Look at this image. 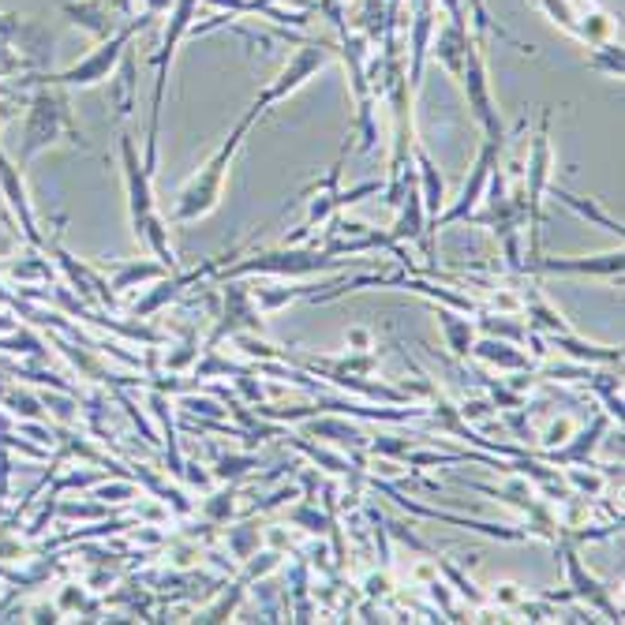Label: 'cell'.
<instances>
[{
    "instance_id": "6da1fadb",
    "label": "cell",
    "mask_w": 625,
    "mask_h": 625,
    "mask_svg": "<svg viewBox=\"0 0 625 625\" xmlns=\"http://www.w3.org/2000/svg\"><path fill=\"white\" fill-rule=\"evenodd\" d=\"M259 109L255 105H247V113L236 121L233 127V135L225 139L217 151L206 157L203 168L187 181L181 192H176L173 198V214H168V222L173 225H192L198 222V217H211L217 206H222V198H225V184H229V168L236 162V154H240V146H244V135L252 132V124L259 121Z\"/></svg>"
},
{
    "instance_id": "7a4b0ae2",
    "label": "cell",
    "mask_w": 625,
    "mask_h": 625,
    "mask_svg": "<svg viewBox=\"0 0 625 625\" xmlns=\"http://www.w3.org/2000/svg\"><path fill=\"white\" fill-rule=\"evenodd\" d=\"M121 157H124V187H127V214H132V233L135 240L154 255L157 263H165L168 270H181L176 263V247L168 240V222L157 214V198H154V176L146 173L139 162L135 139L121 135Z\"/></svg>"
},
{
    "instance_id": "3957f363",
    "label": "cell",
    "mask_w": 625,
    "mask_h": 625,
    "mask_svg": "<svg viewBox=\"0 0 625 625\" xmlns=\"http://www.w3.org/2000/svg\"><path fill=\"white\" fill-rule=\"evenodd\" d=\"M57 143H72L91 151L86 135L72 121V102H68L64 86L38 83L31 98H27V121H23V135H19V168L31 165L38 154Z\"/></svg>"
},
{
    "instance_id": "277c9868",
    "label": "cell",
    "mask_w": 625,
    "mask_h": 625,
    "mask_svg": "<svg viewBox=\"0 0 625 625\" xmlns=\"http://www.w3.org/2000/svg\"><path fill=\"white\" fill-rule=\"evenodd\" d=\"M157 19L151 12H139L135 19H127V23L116 31L113 38H105V42H98V49H91V53L83 57V61H75L72 68H64V72H53V75H42V79H19L16 91H23V86H38V83H49V86H64V91H72V86H98L105 83L109 75H113L116 61L124 57V49L132 45V38L139 31H146V27H154Z\"/></svg>"
},
{
    "instance_id": "5b68a950",
    "label": "cell",
    "mask_w": 625,
    "mask_h": 625,
    "mask_svg": "<svg viewBox=\"0 0 625 625\" xmlns=\"http://www.w3.org/2000/svg\"><path fill=\"white\" fill-rule=\"evenodd\" d=\"M458 86L472 109V121L483 127V139H505L499 105H494V94H491V72H488V49H483V38L472 34V45H469V57H464V68L458 75Z\"/></svg>"
},
{
    "instance_id": "8992f818",
    "label": "cell",
    "mask_w": 625,
    "mask_h": 625,
    "mask_svg": "<svg viewBox=\"0 0 625 625\" xmlns=\"http://www.w3.org/2000/svg\"><path fill=\"white\" fill-rule=\"evenodd\" d=\"M334 57H337V42H304L300 38V49L293 53V61L277 72V79H270V83L263 86V94L255 98L252 105L259 109V113H266L270 105L293 98L296 91H304V86L311 83V75H319Z\"/></svg>"
},
{
    "instance_id": "52a82bcc",
    "label": "cell",
    "mask_w": 625,
    "mask_h": 625,
    "mask_svg": "<svg viewBox=\"0 0 625 625\" xmlns=\"http://www.w3.org/2000/svg\"><path fill=\"white\" fill-rule=\"evenodd\" d=\"M554 551H559L562 559V570H565V581H570V600H581L588 603V611H600L607 622H622V607L611 600V588L607 584H600L592 577L588 570L581 565V554H577V543L570 540V535H559V543H554Z\"/></svg>"
},
{
    "instance_id": "ba28073f",
    "label": "cell",
    "mask_w": 625,
    "mask_h": 625,
    "mask_svg": "<svg viewBox=\"0 0 625 625\" xmlns=\"http://www.w3.org/2000/svg\"><path fill=\"white\" fill-rule=\"evenodd\" d=\"M367 483H371L375 491L390 494V499H393L397 505H401V510L416 513V518L442 521V524H453V529H472V532H483V535H491V540H502V543H524V540H529V532H524V529H510V524H491V521L458 518V513H445V510H434V505H420V502H412L409 494H401L390 480H382V475H367Z\"/></svg>"
},
{
    "instance_id": "9c48e42d",
    "label": "cell",
    "mask_w": 625,
    "mask_h": 625,
    "mask_svg": "<svg viewBox=\"0 0 625 625\" xmlns=\"http://www.w3.org/2000/svg\"><path fill=\"white\" fill-rule=\"evenodd\" d=\"M45 252L57 259L53 266L68 277V285L75 289L79 300H83L86 307H109V311H113V307H116V293L109 289L105 270H98V266L75 259L72 252H64L61 240H45Z\"/></svg>"
},
{
    "instance_id": "30bf717a",
    "label": "cell",
    "mask_w": 625,
    "mask_h": 625,
    "mask_svg": "<svg viewBox=\"0 0 625 625\" xmlns=\"http://www.w3.org/2000/svg\"><path fill=\"white\" fill-rule=\"evenodd\" d=\"M439 31V4L434 0H409V83L412 91L423 86V72H428V53Z\"/></svg>"
},
{
    "instance_id": "8fae6325",
    "label": "cell",
    "mask_w": 625,
    "mask_h": 625,
    "mask_svg": "<svg viewBox=\"0 0 625 625\" xmlns=\"http://www.w3.org/2000/svg\"><path fill=\"white\" fill-rule=\"evenodd\" d=\"M0 195L8 198L12 214L19 217V229H23V240L31 244V247H38V252H45V236L38 233V217H34L31 195H27L23 168H19L4 151H0Z\"/></svg>"
},
{
    "instance_id": "7c38bea8",
    "label": "cell",
    "mask_w": 625,
    "mask_h": 625,
    "mask_svg": "<svg viewBox=\"0 0 625 625\" xmlns=\"http://www.w3.org/2000/svg\"><path fill=\"white\" fill-rule=\"evenodd\" d=\"M300 434L304 439L337 445V450H349V453H360V450H367V442H371L360 423H352L349 416H341V412L307 416V420H300Z\"/></svg>"
},
{
    "instance_id": "4fadbf2b",
    "label": "cell",
    "mask_w": 625,
    "mask_h": 625,
    "mask_svg": "<svg viewBox=\"0 0 625 625\" xmlns=\"http://www.w3.org/2000/svg\"><path fill=\"white\" fill-rule=\"evenodd\" d=\"M622 266H625V255L622 247H614V252H603V255H584V259H543V255H535V259H524L521 274H577V277H622Z\"/></svg>"
},
{
    "instance_id": "5bb4252c",
    "label": "cell",
    "mask_w": 625,
    "mask_h": 625,
    "mask_svg": "<svg viewBox=\"0 0 625 625\" xmlns=\"http://www.w3.org/2000/svg\"><path fill=\"white\" fill-rule=\"evenodd\" d=\"M543 341H547V349H562L570 360L577 363H588V367H622V349H614V345H592L584 341L577 330L570 334H543Z\"/></svg>"
},
{
    "instance_id": "9a60e30c",
    "label": "cell",
    "mask_w": 625,
    "mask_h": 625,
    "mask_svg": "<svg viewBox=\"0 0 625 625\" xmlns=\"http://www.w3.org/2000/svg\"><path fill=\"white\" fill-rule=\"evenodd\" d=\"M472 360L483 367H494V371L510 375V371H532L535 360L524 349H518L513 341H502V337H475L472 345Z\"/></svg>"
},
{
    "instance_id": "2e32d148",
    "label": "cell",
    "mask_w": 625,
    "mask_h": 625,
    "mask_svg": "<svg viewBox=\"0 0 625 625\" xmlns=\"http://www.w3.org/2000/svg\"><path fill=\"white\" fill-rule=\"evenodd\" d=\"M64 16H72V23L83 27L86 34H94L98 42L113 38L124 27L105 0H64Z\"/></svg>"
},
{
    "instance_id": "e0dca14e",
    "label": "cell",
    "mask_w": 625,
    "mask_h": 625,
    "mask_svg": "<svg viewBox=\"0 0 625 625\" xmlns=\"http://www.w3.org/2000/svg\"><path fill=\"white\" fill-rule=\"evenodd\" d=\"M165 274H173L168 270L165 263H157V259H132V263H113L105 270L109 277V289L116 293V300H121L124 293H132V289H143V285H154V281H162Z\"/></svg>"
},
{
    "instance_id": "ac0fdd59",
    "label": "cell",
    "mask_w": 625,
    "mask_h": 625,
    "mask_svg": "<svg viewBox=\"0 0 625 625\" xmlns=\"http://www.w3.org/2000/svg\"><path fill=\"white\" fill-rule=\"evenodd\" d=\"M434 319H439V330L445 337V349L458 363H469V352L475 345V319H469L464 311H453V307H434Z\"/></svg>"
},
{
    "instance_id": "d6986e66",
    "label": "cell",
    "mask_w": 625,
    "mask_h": 625,
    "mask_svg": "<svg viewBox=\"0 0 625 625\" xmlns=\"http://www.w3.org/2000/svg\"><path fill=\"white\" fill-rule=\"evenodd\" d=\"M139 64L135 49H124V57L116 61L113 75H109V102L116 109V121H127L135 113V91H139Z\"/></svg>"
},
{
    "instance_id": "ffe728a7",
    "label": "cell",
    "mask_w": 625,
    "mask_h": 625,
    "mask_svg": "<svg viewBox=\"0 0 625 625\" xmlns=\"http://www.w3.org/2000/svg\"><path fill=\"white\" fill-rule=\"evenodd\" d=\"M412 165H416V184H420V198H423V211H428V225H431L445 206V181L423 146H416Z\"/></svg>"
},
{
    "instance_id": "44dd1931",
    "label": "cell",
    "mask_w": 625,
    "mask_h": 625,
    "mask_svg": "<svg viewBox=\"0 0 625 625\" xmlns=\"http://www.w3.org/2000/svg\"><path fill=\"white\" fill-rule=\"evenodd\" d=\"M263 532L266 529H263L259 521H255V513H252V518H244L240 524H222V529H217V535L225 540V547H229V554H233L236 562H247L255 551L263 547V543H266Z\"/></svg>"
},
{
    "instance_id": "7402d4cb",
    "label": "cell",
    "mask_w": 625,
    "mask_h": 625,
    "mask_svg": "<svg viewBox=\"0 0 625 625\" xmlns=\"http://www.w3.org/2000/svg\"><path fill=\"white\" fill-rule=\"evenodd\" d=\"M547 192H551L554 198H559L562 206H570V211L577 214V217H584V222L600 225V229H607L611 236H618V240H622V222H618V217H611L607 211H603V206L595 203V198H581V195L565 192V187H559V184H554V181H551V187H547Z\"/></svg>"
},
{
    "instance_id": "603a6c76",
    "label": "cell",
    "mask_w": 625,
    "mask_h": 625,
    "mask_svg": "<svg viewBox=\"0 0 625 625\" xmlns=\"http://www.w3.org/2000/svg\"><path fill=\"white\" fill-rule=\"evenodd\" d=\"M211 469H214L217 483H247V475H255L263 469V458H259V453H252V450H244V453H214Z\"/></svg>"
},
{
    "instance_id": "cb8c5ba5",
    "label": "cell",
    "mask_w": 625,
    "mask_h": 625,
    "mask_svg": "<svg viewBox=\"0 0 625 625\" xmlns=\"http://www.w3.org/2000/svg\"><path fill=\"white\" fill-rule=\"evenodd\" d=\"M475 334H483V337H502V341L524 345V337H529V322H521V315L480 311V315H475Z\"/></svg>"
},
{
    "instance_id": "d4e9b609",
    "label": "cell",
    "mask_w": 625,
    "mask_h": 625,
    "mask_svg": "<svg viewBox=\"0 0 625 625\" xmlns=\"http://www.w3.org/2000/svg\"><path fill=\"white\" fill-rule=\"evenodd\" d=\"M614 31H618V23H614V16L607 8H584L577 19V42H584V45L611 42Z\"/></svg>"
},
{
    "instance_id": "484cf974",
    "label": "cell",
    "mask_w": 625,
    "mask_h": 625,
    "mask_svg": "<svg viewBox=\"0 0 625 625\" xmlns=\"http://www.w3.org/2000/svg\"><path fill=\"white\" fill-rule=\"evenodd\" d=\"M285 518H289L293 529H304L307 535H311V540H319V535L330 532V521L337 518V513L319 510V505H315V499H300V505H293Z\"/></svg>"
},
{
    "instance_id": "4316f807",
    "label": "cell",
    "mask_w": 625,
    "mask_h": 625,
    "mask_svg": "<svg viewBox=\"0 0 625 625\" xmlns=\"http://www.w3.org/2000/svg\"><path fill=\"white\" fill-rule=\"evenodd\" d=\"M588 68L607 79H622L625 72V57H622V42H600V45H588Z\"/></svg>"
},
{
    "instance_id": "83f0119b",
    "label": "cell",
    "mask_w": 625,
    "mask_h": 625,
    "mask_svg": "<svg viewBox=\"0 0 625 625\" xmlns=\"http://www.w3.org/2000/svg\"><path fill=\"white\" fill-rule=\"evenodd\" d=\"M91 499L105 502V505H121V502H127V499H143V494L135 491V480H132V475H113V483H109V480L94 483V488H91Z\"/></svg>"
},
{
    "instance_id": "f1b7e54d",
    "label": "cell",
    "mask_w": 625,
    "mask_h": 625,
    "mask_svg": "<svg viewBox=\"0 0 625 625\" xmlns=\"http://www.w3.org/2000/svg\"><path fill=\"white\" fill-rule=\"evenodd\" d=\"M360 588H363V600H375V603L393 600V592H397L393 565H379V570L363 573V577H360Z\"/></svg>"
},
{
    "instance_id": "f546056e",
    "label": "cell",
    "mask_w": 625,
    "mask_h": 625,
    "mask_svg": "<svg viewBox=\"0 0 625 625\" xmlns=\"http://www.w3.org/2000/svg\"><path fill=\"white\" fill-rule=\"evenodd\" d=\"M57 611L61 614H102V600H94V595H86V588H79V584H68L57 595Z\"/></svg>"
},
{
    "instance_id": "4dcf8cb0",
    "label": "cell",
    "mask_w": 625,
    "mask_h": 625,
    "mask_svg": "<svg viewBox=\"0 0 625 625\" xmlns=\"http://www.w3.org/2000/svg\"><path fill=\"white\" fill-rule=\"evenodd\" d=\"M535 4L543 8V16L551 19L554 27H562L570 38H577V19H581V8L573 4V0H535Z\"/></svg>"
},
{
    "instance_id": "1f68e13d",
    "label": "cell",
    "mask_w": 625,
    "mask_h": 625,
    "mask_svg": "<svg viewBox=\"0 0 625 625\" xmlns=\"http://www.w3.org/2000/svg\"><path fill=\"white\" fill-rule=\"evenodd\" d=\"M109 469H75V472H64L61 480L53 483V488H49V494H57V499H61L64 491H91L94 483H102V480H109Z\"/></svg>"
},
{
    "instance_id": "d6a6232c",
    "label": "cell",
    "mask_w": 625,
    "mask_h": 625,
    "mask_svg": "<svg viewBox=\"0 0 625 625\" xmlns=\"http://www.w3.org/2000/svg\"><path fill=\"white\" fill-rule=\"evenodd\" d=\"M57 518L61 521H105L109 505L105 502H61L57 499Z\"/></svg>"
},
{
    "instance_id": "836d02e7",
    "label": "cell",
    "mask_w": 625,
    "mask_h": 625,
    "mask_svg": "<svg viewBox=\"0 0 625 625\" xmlns=\"http://www.w3.org/2000/svg\"><path fill=\"white\" fill-rule=\"evenodd\" d=\"M42 404H45V412H53L61 423H75V420H79V397H75L72 390L42 393Z\"/></svg>"
},
{
    "instance_id": "e575fe53",
    "label": "cell",
    "mask_w": 625,
    "mask_h": 625,
    "mask_svg": "<svg viewBox=\"0 0 625 625\" xmlns=\"http://www.w3.org/2000/svg\"><path fill=\"white\" fill-rule=\"evenodd\" d=\"M423 588L431 592L434 607H439V614H442L445 622H464V607H458V600H453V595H450V584L434 577V581L423 584Z\"/></svg>"
},
{
    "instance_id": "d590c367",
    "label": "cell",
    "mask_w": 625,
    "mask_h": 625,
    "mask_svg": "<svg viewBox=\"0 0 625 625\" xmlns=\"http://www.w3.org/2000/svg\"><path fill=\"white\" fill-rule=\"evenodd\" d=\"M573 431H577V420H573V416H554L547 428L535 434V442H540L543 450H554V445H562Z\"/></svg>"
},
{
    "instance_id": "8d00e7d4",
    "label": "cell",
    "mask_w": 625,
    "mask_h": 625,
    "mask_svg": "<svg viewBox=\"0 0 625 625\" xmlns=\"http://www.w3.org/2000/svg\"><path fill=\"white\" fill-rule=\"evenodd\" d=\"M49 521H57V494H45L42 505H38V513H34L31 521H27L23 535H27V540H38V535L45 532V524H49Z\"/></svg>"
},
{
    "instance_id": "74e56055",
    "label": "cell",
    "mask_w": 625,
    "mask_h": 625,
    "mask_svg": "<svg viewBox=\"0 0 625 625\" xmlns=\"http://www.w3.org/2000/svg\"><path fill=\"white\" fill-rule=\"evenodd\" d=\"M524 600L518 584H494V592H488V603H494L499 611H518V603Z\"/></svg>"
},
{
    "instance_id": "f35d334b",
    "label": "cell",
    "mask_w": 625,
    "mask_h": 625,
    "mask_svg": "<svg viewBox=\"0 0 625 625\" xmlns=\"http://www.w3.org/2000/svg\"><path fill=\"white\" fill-rule=\"evenodd\" d=\"M19 72H27L23 57H19L8 42H0V79H12V75H19Z\"/></svg>"
},
{
    "instance_id": "ab89813d",
    "label": "cell",
    "mask_w": 625,
    "mask_h": 625,
    "mask_svg": "<svg viewBox=\"0 0 625 625\" xmlns=\"http://www.w3.org/2000/svg\"><path fill=\"white\" fill-rule=\"evenodd\" d=\"M345 341H349V352H371L375 349V337L367 326H352V330L345 334Z\"/></svg>"
},
{
    "instance_id": "60d3db41",
    "label": "cell",
    "mask_w": 625,
    "mask_h": 625,
    "mask_svg": "<svg viewBox=\"0 0 625 625\" xmlns=\"http://www.w3.org/2000/svg\"><path fill=\"white\" fill-rule=\"evenodd\" d=\"M173 4H176V0H143V12H151L154 19H162Z\"/></svg>"
},
{
    "instance_id": "b9f144b4",
    "label": "cell",
    "mask_w": 625,
    "mask_h": 625,
    "mask_svg": "<svg viewBox=\"0 0 625 625\" xmlns=\"http://www.w3.org/2000/svg\"><path fill=\"white\" fill-rule=\"evenodd\" d=\"M16 319H12V311H8V307H4V311H0V334H8V330H16Z\"/></svg>"
},
{
    "instance_id": "7bdbcfd3",
    "label": "cell",
    "mask_w": 625,
    "mask_h": 625,
    "mask_svg": "<svg viewBox=\"0 0 625 625\" xmlns=\"http://www.w3.org/2000/svg\"><path fill=\"white\" fill-rule=\"evenodd\" d=\"M592 8H611V0H588Z\"/></svg>"
},
{
    "instance_id": "ee69618b",
    "label": "cell",
    "mask_w": 625,
    "mask_h": 625,
    "mask_svg": "<svg viewBox=\"0 0 625 625\" xmlns=\"http://www.w3.org/2000/svg\"><path fill=\"white\" fill-rule=\"evenodd\" d=\"M4 113H8V109H4V105H0V121H4Z\"/></svg>"
}]
</instances>
